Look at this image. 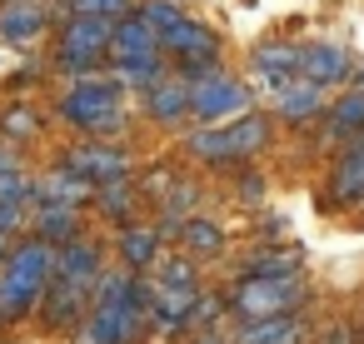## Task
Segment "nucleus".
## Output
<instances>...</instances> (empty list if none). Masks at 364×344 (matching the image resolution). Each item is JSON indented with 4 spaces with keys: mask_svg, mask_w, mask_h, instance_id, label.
<instances>
[{
    "mask_svg": "<svg viewBox=\"0 0 364 344\" xmlns=\"http://www.w3.org/2000/svg\"><path fill=\"white\" fill-rule=\"evenodd\" d=\"M50 264H55L50 240H26V244H16L11 259L0 264V314H11V319H16V314L36 309L41 294H46Z\"/></svg>",
    "mask_w": 364,
    "mask_h": 344,
    "instance_id": "f257e3e1",
    "label": "nucleus"
},
{
    "mask_svg": "<svg viewBox=\"0 0 364 344\" xmlns=\"http://www.w3.org/2000/svg\"><path fill=\"white\" fill-rule=\"evenodd\" d=\"M125 100H120V90L110 85V80H80L70 95H65V120L70 125H85L90 135H115L120 125H125V110H120Z\"/></svg>",
    "mask_w": 364,
    "mask_h": 344,
    "instance_id": "f03ea898",
    "label": "nucleus"
},
{
    "mask_svg": "<svg viewBox=\"0 0 364 344\" xmlns=\"http://www.w3.org/2000/svg\"><path fill=\"white\" fill-rule=\"evenodd\" d=\"M264 140H269V125H264V115H235L230 125H215V130H195L190 135V150L200 155V160H240V155H255V150H264Z\"/></svg>",
    "mask_w": 364,
    "mask_h": 344,
    "instance_id": "7ed1b4c3",
    "label": "nucleus"
},
{
    "mask_svg": "<svg viewBox=\"0 0 364 344\" xmlns=\"http://www.w3.org/2000/svg\"><path fill=\"white\" fill-rule=\"evenodd\" d=\"M299 299H304V284L294 279V269L289 274H250L235 289V309L245 319H274V314H284Z\"/></svg>",
    "mask_w": 364,
    "mask_h": 344,
    "instance_id": "20e7f679",
    "label": "nucleus"
},
{
    "mask_svg": "<svg viewBox=\"0 0 364 344\" xmlns=\"http://www.w3.org/2000/svg\"><path fill=\"white\" fill-rule=\"evenodd\" d=\"M185 85H190V115H200V120H225V115L250 110V90L235 75L215 70V65L200 70V75H190Z\"/></svg>",
    "mask_w": 364,
    "mask_h": 344,
    "instance_id": "39448f33",
    "label": "nucleus"
},
{
    "mask_svg": "<svg viewBox=\"0 0 364 344\" xmlns=\"http://www.w3.org/2000/svg\"><path fill=\"white\" fill-rule=\"evenodd\" d=\"M105 45H110V21L100 16H70L65 31H60V65L70 75H85L105 60Z\"/></svg>",
    "mask_w": 364,
    "mask_h": 344,
    "instance_id": "423d86ee",
    "label": "nucleus"
},
{
    "mask_svg": "<svg viewBox=\"0 0 364 344\" xmlns=\"http://www.w3.org/2000/svg\"><path fill=\"white\" fill-rule=\"evenodd\" d=\"M294 75H304V80H314V85H339V80L349 75V55H344L339 45H329V41L304 45L299 60H294Z\"/></svg>",
    "mask_w": 364,
    "mask_h": 344,
    "instance_id": "0eeeda50",
    "label": "nucleus"
},
{
    "mask_svg": "<svg viewBox=\"0 0 364 344\" xmlns=\"http://www.w3.org/2000/svg\"><path fill=\"white\" fill-rule=\"evenodd\" d=\"M70 170L80 180H90V185H105V180H125L130 175V160L120 150H110V145H80L70 155Z\"/></svg>",
    "mask_w": 364,
    "mask_h": 344,
    "instance_id": "6e6552de",
    "label": "nucleus"
},
{
    "mask_svg": "<svg viewBox=\"0 0 364 344\" xmlns=\"http://www.w3.org/2000/svg\"><path fill=\"white\" fill-rule=\"evenodd\" d=\"M145 105H150L155 120H180V115H190V85H185V75H160V80H150V85H145Z\"/></svg>",
    "mask_w": 364,
    "mask_h": 344,
    "instance_id": "1a4fd4ad",
    "label": "nucleus"
},
{
    "mask_svg": "<svg viewBox=\"0 0 364 344\" xmlns=\"http://www.w3.org/2000/svg\"><path fill=\"white\" fill-rule=\"evenodd\" d=\"M41 31H46V11H41V6H31V0H11V6L0 11V41H11V45H31Z\"/></svg>",
    "mask_w": 364,
    "mask_h": 344,
    "instance_id": "9d476101",
    "label": "nucleus"
},
{
    "mask_svg": "<svg viewBox=\"0 0 364 344\" xmlns=\"http://www.w3.org/2000/svg\"><path fill=\"white\" fill-rule=\"evenodd\" d=\"M274 105H279L284 120H309V115L324 105V85H314V80H304V75H289V80L279 85V95H274Z\"/></svg>",
    "mask_w": 364,
    "mask_h": 344,
    "instance_id": "9b49d317",
    "label": "nucleus"
},
{
    "mask_svg": "<svg viewBox=\"0 0 364 344\" xmlns=\"http://www.w3.org/2000/svg\"><path fill=\"white\" fill-rule=\"evenodd\" d=\"M95 195V185L90 180H80L70 165L65 170H55L50 180H41L36 190H31V200H41V205H80V200H90Z\"/></svg>",
    "mask_w": 364,
    "mask_h": 344,
    "instance_id": "f8f14e48",
    "label": "nucleus"
},
{
    "mask_svg": "<svg viewBox=\"0 0 364 344\" xmlns=\"http://www.w3.org/2000/svg\"><path fill=\"white\" fill-rule=\"evenodd\" d=\"M334 200H359L364 195V140H354L344 150V160L334 165V180H329Z\"/></svg>",
    "mask_w": 364,
    "mask_h": 344,
    "instance_id": "ddd939ff",
    "label": "nucleus"
},
{
    "mask_svg": "<svg viewBox=\"0 0 364 344\" xmlns=\"http://www.w3.org/2000/svg\"><path fill=\"white\" fill-rule=\"evenodd\" d=\"M294 60H299V50H289V45H259L250 55V70L259 80H269V85H284L294 75Z\"/></svg>",
    "mask_w": 364,
    "mask_h": 344,
    "instance_id": "4468645a",
    "label": "nucleus"
},
{
    "mask_svg": "<svg viewBox=\"0 0 364 344\" xmlns=\"http://www.w3.org/2000/svg\"><path fill=\"white\" fill-rule=\"evenodd\" d=\"M329 135H334V140L364 135V90H359V85L344 90V100L334 105V115H329Z\"/></svg>",
    "mask_w": 364,
    "mask_h": 344,
    "instance_id": "2eb2a0df",
    "label": "nucleus"
},
{
    "mask_svg": "<svg viewBox=\"0 0 364 344\" xmlns=\"http://www.w3.org/2000/svg\"><path fill=\"white\" fill-rule=\"evenodd\" d=\"M240 344H299V324H289L284 314H274V319H255V324H245Z\"/></svg>",
    "mask_w": 364,
    "mask_h": 344,
    "instance_id": "dca6fc26",
    "label": "nucleus"
},
{
    "mask_svg": "<svg viewBox=\"0 0 364 344\" xmlns=\"http://www.w3.org/2000/svg\"><path fill=\"white\" fill-rule=\"evenodd\" d=\"M75 205H41V215H36V230H41V240H70V230H75Z\"/></svg>",
    "mask_w": 364,
    "mask_h": 344,
    "instance_id": "f3484780",
    "label": "nucleus"
},
{
    "mask_svg": "<svg viewBox=\"0 0 364 344\" xmlns=\"http://www.w3.org/2000/svg\"><path fill=\"white\" fill-rule=\"evenodd\" d=\"M130 11V0H70V16H100V21H120Z\"/></svg>",
    "mask_w": 364,
    "mask_h": 344,
    "instance_id": "a211bd4d",
    "label": "nucleus"
},
{
    "mask_svg": "<svg viewBox=\"0 0 364 344\" xmlns=\"http://www.w3.org/2000/svg\"><path fill=\"white\" fill-rule=\"evenodd\" d=\"M120 249H125L130 264H150V254H155V235H150V230H135V235L120 240Z\"/></svg>",
    "mask_w": 364,
    "mask_h": 344,
    "instance_id": "6ab92c4d",
    "label": "nucleus"
},
{
    "mask_svg": "<svg viewBox=\"0 0 364 344\" xmlns=\"http://www.w3.org/2000/svg\"><path fill=\"white\" fill-rule=\"evenodd\" d=\"M195 249H220L225 244V235H220V225H210V220H190V235H185Z\"/></svg>",
    "mask_w": 364,
    "mask_h": 344,
    "instance_id": "aec40b11",
    "label": "nucleus"
},
{
    "mask_svg": "<svg viewBox=\"0 0 364 344\" xmlns=\"http://www.w3.org/2000/svg\"><path fill=\"white\" fill-rule=\"evenodd\" d=\"M6 130H16V135H31V130H36V115H26V110H11V115H6Z\"/></svg>",
    "mask_w": 364,
    "mask_h": 344,
    "instance_id": "412c9836",
    "label": "nucleus"
},
{
    "mask_svg": "<svg viewBox=\"0 0 364 344\" xmlns=\"http://www.w3.org/2000/svg\"><path fill=\"white\" fill-rule=\"evenodd\" d=\"M354 85H359V90H364V65H359V75H354Z\"/></svg>",
    "mask_w": 364,
    "mask_h": 344,
    "instance_id": "4be33fe9",
    "label": "nucleus"
},
{
    "mask_svg": "<svg viewBox=\"0 0 364 344\" xmlns=\"http://www.w3.org/2000/svg\"><path fill=\"white\" fill-rule=\"evenodd\" d=\"M6 240H11V235H0V254H6Z\"/></svg>",
    "mask_w": 364,
    "mask_h": 344,
    "instance_id": "5701e85b",
    "label": "nucleus"
},
{
    "mask_svg": "<svg viewBox=\"0 0 364 344\" xmlns=\"http://www.w3.org/2000/svg\"><path fill=\"white\" fill-rule=\"evenodd\" d=\"M200 344H225V339H200Z\"/></svg>",
    "mask_w": 364,
    "mask_h": 344,
    "instance_id": "b1692460",
    "label": "nucleus"
}]
</instances>
